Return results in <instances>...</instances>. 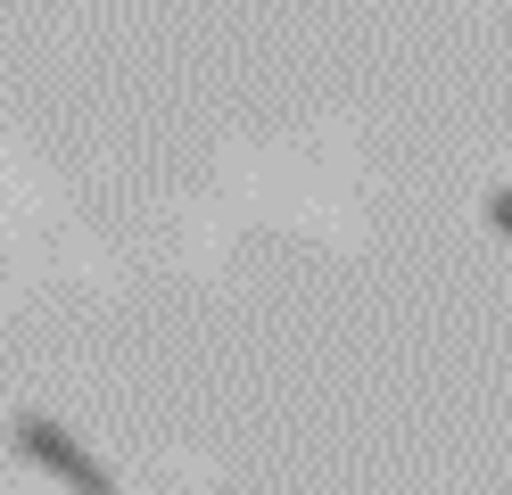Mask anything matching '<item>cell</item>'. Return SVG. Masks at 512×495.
<instances>
[{"label": "cell", "instance_id": "cell-1", "mask_svg": "<svg viewBox=\"0 0 512 495\" xmlns=\"http://www.w3.org/2000/svg\"><path fill=\"white\" fill-rule=\"evenodd\" d=\"M9 438H17V454H25V462H42V471H50L58 487H67V495H116L108 462H91V454H83V446H75L58 421H42V413H17V421H9Z\"/></svg>", "mask_w": 512, "mask_h": 495}, {"label": "cell", "instance_id": "cell-2", "mask_svg": "<svg viewBox=\"0 0 512 495\" xmlns=\"http://www.w3.org/2000/svg\"><path fill=\"white\" fill-rule=\"evenodd\" d=\"M488 223H496L504 240H512V190H488Z\"/></svg>", "mask_w": 512, "mask_h": 495}]
</instances>
